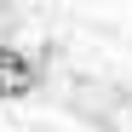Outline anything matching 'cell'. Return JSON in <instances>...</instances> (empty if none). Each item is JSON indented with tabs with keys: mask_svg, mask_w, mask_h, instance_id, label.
I'll use <instances>...</instances> for the list:
<instances>
[{
	"mask_svg": "<svg viewBox=\"0 0 132 132\" xmlns=\"http://www.w3.org/2000/svg\"><path fill=\"white\" fill-rule=\"evenodd\" d=\"M40 80H46V57H35V52H17V46H0V103H12V98H29Z\"/></svg>",
	"mask_w": 132,
	"mask_h": 132,
	"instance_id": "cell-1",
	"label": "cell"
}]
</instances>
